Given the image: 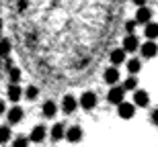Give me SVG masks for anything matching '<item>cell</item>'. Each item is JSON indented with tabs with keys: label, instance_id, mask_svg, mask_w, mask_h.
Listing matches in <instances>:
<instances>
[{
	"label": "cell",
	"instance_id": "25",
	"mask_svg": "<svg viewBox=\"0 0 158 147\" xmlns=\"http://www.w3.org/2000/svg\"><path fill=\"white\" fill-rule=\"evenodd\" d=\"M135 27H138V23H135V21H127V23H125V33H127V35H134Z\"/></svg>",
	"mask_w": 158,
	"mask_h": 147
},
{
	"label": "cell",
	"instance_id": "22",
	"mask_svg": "<svg viewBox=\"0 0 158 147\" xmlns=\"http://www.w3.org/2000/svg\"><path fill=\"white\" fill-rule=\"evenodd\" d=\"M23 94H25V98H27V100H35L37 96H39V88H37V86H27Z\"/></svg>",
	"mask_w": 158,
	"mask_h": 147
},
{
	"label": "cell",
	"instance_id": "5",
	"mask_svg": "<svg viewBox=\"0 0 158 147\" xmlns=\"http://www.w3.org/2000/svg\"><path fill=\"white\" fill-rule=\"evenodd\" d=\"M82 135H84V133H82V127H78V125H72L70 129H66V133H64V137L70 143H80Z\"/></svg>",
	"mask_w": 158,
	"mask_h": 147
},
{
	"label": "cell",
	"instance_id": "27",
	"mask_svg": "<svg viewBox=\"0 0 158 147\" xmlns=\"http://www.w3.org/2000/svg\"><path fill=\"white\" fill-rule=\"evenodd\" d=\"M27 8V0H19V10H25Z\"/></svg>",
	"mask_w": 158,
	"mask_h": 147
},
{
	"label": "cell",
	"instance_id": "15",
	"mask_svg": "<svg viewBox=\"0 0 158 147\" xmlns=\"http://www.w3.org/2000/svg\"><path fill=\"white\" fill-rule=\"evenodd\" d=\"M64 133H66V127L62 123H56L49 131V137H52L53 141H60V139H64Z\"/></svg>",
	"mask_w": 158,
	"mask_h": 147
},
{
	"label": "cell",
	"instance_id": "19",
	"mask_svg": "<svg viewBox=\"0 0 158 147\" xmlns=\"http://www.w3.org/2000/svg\"><path fill=\"white\" fill-rule=\"evenodd\" d=\"M125 65H127V72L131 74V76H134V74H138V72L142 70V61H140L138 57H134V59H127V64H125Z\"/></svg>",
	"mask_w": 158,
	"mask_h": 147
},
{
	"label": "cell",
	"instance_id": "26",
	"mask_svg": "<svg viewBox=\"0 0 158 147\" xmlns=\"http://www.w3.org/2000/svg\"><path fill=\"white\" fill-rule=\"evenodd\" d=\"M150 121H152L154 127H158V108H154V110H152V114H150Z\"/></svg>",
	"mask_w": 158,
	"mask_h": 147
},
{
	"label": "cell",
	"instance_id": "13",
	"mask_svg": "<svg viewBox=\"0 0 158 147\" xmlns=\"http://www.w3.org/2000/svg\"><path fill=\"white\" fill-rule=\"evenodd\" d=\"M6 96H8V100H10V102H19V100H21V96H23V90H21V86H19V84H10V86L6 88Z\"/></svg>",
	"mask_w": 158,
	"mask_h": 147
},
{
	"label": "cell",
	"instance_id": "18",
	"mask_svg": "<svg viewBox=\"0 0 158 147\" xmlns=\"http://www.w3.org/2000/svg\"><path fill=\"white\" fill-rule=\"evenodd\" d=\"M109 59H111L113 65H121L123 61H125V51H123L121 47H119V49H113L111 55H109Z\"/></svg>",
	"mask_w": 158,
	"mask_h": 147
},
{
	"label": "cell",
	"instance_id": "14",
	"mask_svg": "<svg viewBox=\"0 0 158 147\" xmlns=\"http://www.w3.org/2000/svg\"><path fill=\"white\" fill-rule=\"evenodd\" d=\"M103 78H105V82H107V84L115 86V84L119 82V72H117V68H107L105 74H103Z\"/></svg>",
	"mask_w": 158,
	"mask_h": 147
},
{
	"label": "cell",
	"instance_id": "31",
	"mask_svg": "<svg viewBox=\"0 0 158 147\" xmlns=\"http://www.w3.org/2000/svg\"><path fill=\"white\" fill-rule=\"evenodd\" d=\"M0 74H2V61H0Z\"/></svg>",
	"mask_w": 158,
	"mask_h": 147
},
{
	"label": "cell",
	"instance_id": "16",
	"mask_svg": "<svg viewBox=\"0 0 158 147\" xmlns=\"http://www.w3.org/2000/svg\"><path fill=\"white\" fill-rule=\"evenodd\" d=\"M144 35L148 37V41H154L158 39V23H146V29H144Z\"/></svg>",
	"mask_w": 158,
	"mask_h": 147
},
{
	"label": "cell",
	"instance_id": "17",
	"mask_svg": "<svg viewBox=\"0 0 158 147\" xmlns=\"http://www.w3.org/2000/svg\"><path fill=\"white\" fill-rule=\"evenodd\" d=\"M10 51H12V43L10 39H6V37H2L0 39V57H10Z\"/></svg>",
	"mask_w": 158,
	"mask_h": 147
},
{
	"label": "cell",
	"instance_id": "11",
	"mask_svg": "<svg viewBox=\"0 0 158 147\" xmlns=\"http://www.w3.org/2000/svg\"><path fill=\"white\" fill-rule=\"evenodd\" d=\"M78 108V100L74 98L72 94H68V96H64V100H62V110L66 112V114H72V112Z\"/></svg>",
	"mask_w": 158,
	"mask_h": 147
},
{
	"label": "cell",
	"instance_id": "6",
	"mask_svg": "<svg viewBox=\"0 0 158 147\" xmlns=\"http://www.w3.org/2000/svg\"><path fill=\"white\" fill-rule=\"evenodd\" d=\"M148 104H150V94L146 90H134V106L146 108Z\"/></svg>",
	"mask_w": 158,
	"mask_h": 147
},
{
	"label": "cell",
	"instance_id": "29",
	"mask_svg": "<svg viewBox=\"0 0 158 147\" xmlns=\"http://www.w3.org/2000/svg\"><path fill=\"white\" fill-rule=\"evenodd\" d=\"M131 2H134L135 6H146V2H148V0H131Z\"/></svg>",
	"mask_w": 158,
	"mask_h": 147
},
{
	"label": "cell",
	"instance_id": "7",
	"mask_svg": "<svg viewBox=\"0 0 158 147\" xmlns=\"http://www.w3.org/2000/svg\"><path fill=\"white\" fill-rule=\"evenodd\" d=\"M25 117V110L21 106H12L10 110L6 112V118H8V125H19Z\"/></svg>",
	"mask_w": 158,
	"mask_h": 147
},
{
	"label": "cell",
	"instance_id": "28",
	"mask_svg": "<svg viewBox=\"0 0 158 147\" xmlns=\"http://www.w3.org/2000/svg\"><path fill=\"white\" fill-rule=\"evenodd\" d=\"M6 112V104H4V100H0V117Z\"/></svg>",
	"mask_w": 158,
	"mask_h": 147
},
{
	"label": "cell",
	"instance_id": "4",
	"mask_svg": "<svg viewBox=\"0 0 158 147\" xmlns=\"http://www.w3.org/2000/svg\"><path fill=\"white\" fill-rule=\"evenodd\" d=\"M123 98H125V90H123L121 86H113V88L109 90V94H107V100L115 106H117L119 102H123Z\"/></svg>",
	"mask_w": 158,
	"mask_h": 147
},
{
	"label": "cell",
	"instance_id": "24",
	"mask_svg": "<svg viewBox=\"0 0 158 147\" xmlns=\"http://www.w3.org/2000/svg\"><path fill=\"white\" fill-rule=\"evenodd\" d=\"M12 147H29V137H17L12 141Z\"/></svg>",
	"mask_w": 158,
	"mask_h": 147
},
{
	"label": "cell",
	"instance_id": "12",
	"mask_svg": "<svg viewBox=\"0 0 158 147\" xmlns=\"http://www.w3.org/2000/svg\"><path fill=\"white\" fill-rule=\"evenodd\" d=\"M41 112H43L45 118H53L56 114H58V104H56L53 100H45L43 106H41Z\"/></svg>",
	"mask_w": 158,
	"mask_h": 147
},
{
	"label": "cell",
	"instance_id": "21",
	"mask_svg": "<svg viewBox=\"0 0 158 147\" xmlns=\"http://www.w3.org/2000/svg\"><path fill=\"white\" fill-rule=\"evenodd\" d=\"M12 137V131L8 125H2L0 127V143H8V139Z\"/></svg>",
	"mask_w": 158,
	"mask_h": 147
},
{
	"label": "cell",
	"instance_id": "9",
	"mask_svg": "<svg viewBox=\"0 0 158 147\" xmlns=\"http://www.w3.org/2000/svg\"><path fill=\"white\" fill-rule=\"evenodd\" d=\"M47 137V129H45V125H35L33 127V131H31V135H29V141L33 143H41L43 139Z\"/></svg>",
	"mask_w": 158,
	"mask_h": 147
},
{
	"label": "cell",
	"instance_id": "3",
	"mask_svg": "<svg viewBox=\"0 0 158 147\" xmlns=\"http://www.w3.org/2000/svg\"><path fill=\"white\" fill-rule=\"evenodd\" d=\"M117 114L121 118H125V121H129V118L135 114V106L131 104V102H125V100H123V102L117 104Z\"/></svg>",
	"mask_w": 158,
	"mask_h": 147
},
{
	"label": "cell",
	"instance_id": "10",
	"mask_svg": "<svg viewBox=\"0 0 158 147\" xmlns=\"http://www.w3.org/2000/svg\"><path fill=\"white\" fill-rule=\"evenodd\" d=\"M138 47H140V39L135 35H127L125 39H123V51L125 53H131V51H138Z\"/></svg>",
	"mask_w": 158,
	"mask_h": 147
},
{
	"label": "cell",
	"instance_id": "2",
	"mask_svg": "<svg viewBox=\"0 0 158 147\" xmlns=\"http://www.w3.org/2000/svg\"><path fill=\"white\" fill-rule=\"evenodd\" d=\"M140 53H142V57H146V59H152L158 55V45L154 41H146V43H142L140 47Z\"/></svg>",
	"mask_w": 158,
	"mask_h": 147
},
{
	"label": "cell",
	"instance_id": "1",
	"mask_svg": "<svg viewBox=\"0 0 158 147\" xmlns=\"http://www.w3.org/2000/svg\"><path fill=\"white\" fill-rule=\"evenodd\" d=\"M78 104L84 108V110H93L94 106H97V94H94L93 90H86L84 94L80 96V100H78Z\"/></svg>",
	"mask_w": 158,
	"mask_h": 147
},
{
	"label": "cell",
	"instance_id": "8",
	"mask_svg": "<svg viewBox=\"0 0 158 147\" xmlns=\"http://www.w3.org/2000/svg\"><path fill=\"white\" fill-rule=\"evenodd\" d=\"M152 21V10L148 6H138V12H135V23L138 25H146Z\"/></svg>",
	"mask_w": 158,
	"mask_h": 147
},
{
	"label": "cell",
	"instance_id": "20",
	"mask_svg": "<svg viewBox=\"0 0 158 147\" xmlns=\"http://www.w3.org/2000/svg\"><path fill=\"white\" fill-rule=\"evenodd\" d=\"M6 72H8V80H10V84H19V80H21V70L12 65V68H8Z\"/></svg>",
	"mask_w": 158,
	"mask_h": 147
},
{
	"label": "cell",
	"instance_id": "23",
	"mask_svg": "<svg viewBox=\"0 0 158 147\" xmlns=\"http://www.w3.org/2000/svg\"><path fill=\"white\" fill-rule=\"evenodd\" d=\"M121 88H123V90H138V80H135L134 76L125 78V82H123Z\"/></svg>",
	"mask_w": 158,
	"mask_h": 147
},
{
	"label": "cell",
	"instance_id": "30",
	"mask_svg": "<svg viewBox=\"0 0 158 147\" xmlns=\"http://www.w3.org/2000/svg\"><path fill=\"white\" fill-rule=\"evenodd\" d=\"M2 27H4V25H2V21H0V35H2Z\"/></svg>",
	"mask_w": 158,
	"mask_h": 147
}]
</instances>
